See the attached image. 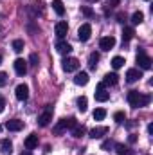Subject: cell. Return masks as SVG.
Here are the masks:
<instances>
[{
  "instance_id": "1",
  "label": "cell",
  "mask_w": 153,
  "mask_h": 155,
  "mask_svg": "<svg viewBox=\"0 0 153 155\" xmlns=\"http://www.w3.org/2000/svg\"><path fill=\"white\" fill-rule=\"evenodd\" d=\"M74 126H77V121L74 119V117H69V119H61L56 126H54V134H63L65 130H69V128H74Z\"/></svg>"
},
{
  "instance_id": "2",
  "label": "cell",
  "mask_w": 153,
  "mask_h": 155,
  "mask_svg": "<svg viewBox=\"0 0 153 155\" xmlns=\"http://www.w3.org/2000/svg\"><path fill=\"white\" fill-rule=\"evenodd\" d=\"M137 63H139V67H141V69H144V71L151 69V58H150L142 49H139V51H137Z\"/></svg>"
},
{
  "instance_id": "3",
  "label": "cell",
  "mask_w": 153,
  "mask_h": 155,
  "mask_svg": "<svg viewBox=\"0 0 153 155\" xmlns=\"http://www.w3.org/2000/svg\"><path fill=\"white\" fill-rule=\"evenodd\" d=\"M50 121H52V107L47 105L45 110H43V112L40 114V117H38V124L41 126V128H45V126H49Z\"/></svg>"
},
{
  "instance_id": "4",
  "label": "cell",
  "mask_w": 153,
  "mask_h": 155,
  "mask_svg": "<svg viewBox=\"0 0 153 155\" xmlns=\"http://www.w3.org/2000/svg\"><path fill=\"white\" fill-rule=\"evenodd\" d=\"M63 71L65 72H74V71H77L79 69V60L77 58H72V56H67L65 60H63Z\"/></svg>"
},
{
  "instance_id": "5",
  "label": "cell",
  "mask_w": 153,
  "mask_h": 155,
  "mask_svg": "<svg viewBox=\"0 0 153 155\" xmlns=\"http://www.w3.org/2000/svg\"><path fill=\"white\" fill-rule=\"evenodd\" d=\"M94 97H96V101L105 103V101L110 99V92L105 90V85H103V83H99V85H97V90H96V94H94Z\"/></svg>"
},
{
  "instance_id": "6",
  "label": "cell",
  "mask_w": 153,
  "mask_h": 155,
  "mask_svg": "<svg viewBox=\"0 0 153 155\" xmlns=\"http://www.w3.org/2000/svg\"><path fill=\"white\" fill-rule=\"evenodd\" d=\"M15 96H16L18 101H25V99L29 97V87L24 85V83H20V85L15 88Z\"/></svg>"
},
{
  "instance_id": "7",
  "label": "cell",
  "mask_w": 153,
  "mask_h": 155,
  "mask_svg": "<svg viewBox=\"0 0 153 155\" xmlns=\"http://www.w3.org/2000/svg\"><path fill=\"white\" fill-rule=\"evenodd\" d=\"M90 35H92L90 24H83V25L77 29V38L81 40V41H88V40H90Z\"/></svg>"
},
{
  "instance_id": "8",
  "label": "cell",
  "mask_w": 153,
  "mask_h": 155,
  "mask_svg": "<svg viewBox=\"0 0 153 155\" xmlns=\"http://www.w3.org/2000/svg\"><path fill=\"white\" fill-rule=\"evenodd\" d=\"M56 51H58L60 54H63V56H69V54L72 52V45H70L69 41H63V40H60V41L56 43Z\"/></svg>"
},
{
  "instance_id": "9",
  "label": "cell",
  "mask_w": 153,
  "mask_h": 155,
  "mask_svg": "<svg viewBox=\"0 0 153 155\" xmlns=\"http://www.w3.org/2000/svg\"><path fill=\"white\" fill-rule=\"evenodd\" d=\"M13 65H15V71H16V74H18V76H24V74L27 72V61H25V60L16 58Z\"/></svg>"
},
{
  "instance_id": "10",
  "label": "cell",
  "mask_w": 153,
  "mask_h": 155,
  "mask_svg": "<svg viewBox=\"0 0 153 155\" xmlns=\"http://www.w3.org/2000/svg\"><path fill=\"white\" fill-rule=\"evenodd\" d=\"M108 134V128L106 126H96V128H92L90 132H88V137H92V139H101L103 135H106Z\"/></svg>"
},
{
  "instance_id": "11",
  "label": "cell",
  "mask_w": 153,
  "mask_h": 155,
  "mask_svg": "<svg viewBox=\"0 0 153 155\" xmlns=\"http://www.w3.org/2000/svg\"><path fill=\"white\" fill-rule=\"evenodd\" d=\"M54 33H56V36L61 40L67 36V33H69V25H67V22H58L56 24V27H54Z\"/></svg>"
},
{
  "instance_id": "12",
  "label": "cell",
  "mask_w": 153,
  "mask_h": 155,
  "mask_svg": "<svg viewBox=\"0 0 153 155\" xmlns=\"http://www.w3.org/2000/svg\"><path fill=\"white\" fill-rule=\"evenodd\" d=\"M5 128H7L9 132H20V130L24 128V121H20V119H11V121L5 123Z\"/></svg>"
},
{
  "instance_id": "13",
  "label": "cell",
  "mask_w": 153,
  "mask_h": 155,
  "mask_svg": "<svg viewBox=\"0 0 153 155\" xmlns=\"http://www.w3.org/2000/svg\"><path fill=\"white\" fill-rule=\"evenodd\" d=\"M139 99H141V92L139 90H130L128 92V103L133 108H139Z\"/></svg>"
},
{
  "instance_id": "14",
  "label": "cell",
  "mask_w": 153,
  "mask_h": 155,
  "mask_svg": "<svg viewBox=\"0 0 153 155\" xmlns=\"http://www.w3.org/2000/svg\"><path fill=\"white\" fill-rule=\"evenodd\" d=\"M99 47H101L103 51H110V49H114L115 47V38L114 36H105V38H101Z\"/></svg>"
},
{
  "instance_id": "15",
  "label": "cell",
  "mask_w": 153,
  "mask_h": 155,
  "mask_svg": "<svg viewBox=\"0 0 153 155\" xmlns=\"http://www.w3.org/2000/svg\"><path fill=\"white\" fill-rule=\"evenodd\" d=\"M142 78V72L139 71V69H130L128 72H126V81L128 83H135V81H139Z\"/></svg>"
},
{
  "instance_id": "16",
  "label": "cell",
  "mask_w": 153,
  "mask_h": 155,
  "mask_svg": "<svg viewBox=\"0 0 153 155\" xmlns=\"http://www.w3.org/2000/svg\"><path fill=\"white\" fill-rule=\"evenodd\" d=\"M24 144H25V148H27V150H34V148L38 146V135H36V134L27 135V137H25V141H24Z\"/></svg>"
},
{
  "instance_id": "17",
  "label": "cell",
  "mask_w": 153,
  "mask_h": 155,
  "mask_svg": "<svg viewBox=\"0 0 153 155\" xmlns=\"http://www.w3.org/2000/svg\"><path fill=\"white\" fill-rule=\"evenodd\" d=\"M0 152L4 155H9L13 152V143H11L9 139H2V141H0Z\"/></svg>"
},
{
  "instance_id": "18",
  "label": "cell",
  "mask_w": 153,
  "mask_h": 155,
  "mask_svg": "<svg viewBox=\"0 0 153 155\" xmlns=\"http://www.w3.org/2000/svg\"><path fill=\"white\" fill-rule=\"evenodd\" d=\"M88 79H90V78H88V74H86V72H77L76 78H74V83H76V85H79V87H85V85L88 83Z\"/></svg>"
},
{
  "instance_id": "19",
  "label": "cell",
  "mask_w": 153,
  "mask_h": 155,
  "mask_svg": "<svg viewBox=\"0 0 153 155\" xmlns=\"http://www.w3.org/2000/svg\"><path fill=\"white\" fill-rule=\"evenodd\" d=\"M117 78L119 76H117L115 72H112V74L108 72V74L105 76V79H103V85H105V87H106V85H108V87H114V85H117V81H119Z\"/></svg>"
},
{
  "instance_id": "20",
  "label": "cell",
  "mask_w": 153,
  "mask_h": 155,
  "mask_svg": "<svg viewBox=\"0 0 153 155\" xmlns=\"http://www.w3.org/2000/svg\"><path fill=\"white\" fill-rule=\"evenodd\" d=\"M115 152H117V155H135L133 150H130L124 144H115Z\"/></svg>"
},
{
  "instance_id": "21",
  "label": "cell",
  "mask_w": 153,
  "mask_h": 155,
  "mask_svg": "<svg viewBox=\"0 0 153 155\" xmlns=\"http://www.w3.org/2000/svg\"><path fill=\"white\" fill-rule=\"evenodd\" d=\"M52 9H54L56 15H60V16L65 15V7H63V2H61V0H52Z\"/></svg>"
},
{
  "instance_id": "22",
  "label": "cell",
  "mask_w": 153,
  "mask_h": 155,
  "mask_svg": "<svg viewBox=\"0 0 153 155\" xmlns=\"http://www.w3.org/2000/svg\"><path fill=\"white\" fill-rule=\"evenodd\" d=\"M97 61H99V52H90V56H88V67L92 71L97 67Z\"/></svg>"
},
{
  "instance_id": "23",
  "label": "cell",
  "mask_w": 153,
  "mask_h": 155,
  "mask_svg": "<svg viewBox=\"0 0 153 155\" xmlns=\"http://www.w3.org/2000/svg\"><path fill=\"white\" fill-rule=\"evenodd\" d=\"M133 36H135L133 27H124V29H122V41H130Z\"/></svg>"
},
{
  "instance_id": "24",
  "label": "cell",
  "mask_w": 153,
  "mask_h": 155,
  "mask_svg": "<svg viewBox=\"0 0 153 155\" xmlns=\"http://www.w3.org/2000/svg\"><path fill=\"white\" fill-rule=\"evenodd\" d=\"M86 134V128L81 124V126H74L72 128V137H76V139H79V137H83Z\"/></svg>"
},
{
  "instance_id": "25",
  "label": "cell",
  "mask_w": 153,
  "mask_h": 155,
  "mask_svg": "<svg viewBox=\"0 0 153 155\" xmlns=\"http://www.w3.org/2000/svg\"><path fill=\"white\" fill-rule=\"evenodd\" d=\"M86 105H88V101H86V97H85V96L77 97V110H79V112H86V108H88Z\"/></svg>"
},
{
  "instance_id": "26",
  "label": "cell",
  "mask_w": 153,
  "mask_h": 155,
  "mask_svg": "<svg viewBox=\"0 0 153 155\" xmlns=\"http://www.w3.org/2000/svg\"><path fill=\"white\" fill-rule=\"evenodd\" d=\"M142 20H144V15H142L141 11H135V13L132 15V22H133V25H139V24H142Z\"/></svg>"
},
{
  "instance_id": "27",
  "label": "cell",
  "mask_w": 153,
  "mask_h": 155,
  "mask_svg": "<svg viewBox=\"0 0 153 155\" xmlns=\"http://www.w3.org/2000/svg\"><path fill=\"white\" fill-rule=\"evenodd\" d=\"M105 117H106V110L105 108H96L94 110V119L96 121H103Z\"/></svg>"
},
{
  "instance_id": "28",
  "label": "cell",
  "mask_w": 153,
  "mask_h": 155,
  "mask_svg": "<svg viewBox=\"0 0 153 155\" xmlns=\"http://www.w3.org/2000/svg\"><path fill=\"white\" fill-rule=\"evenodd\" d=\"M124 63H126V61H124L122 56H115L114 60H112V67H114V69H121Z\"/></svg>"
},
{
  "instance_id": "29",
  "label": "cell",
  "mask_w": 153,
  "mask_h": 155,
  "mask_svg": "<svg viewBox=\"0 0 153 155\" xmlns=\"http://www.w3.org/2000/svg\"><path fill=\"white\" fill-rule=\"evenodd\" d=\"M13 51L15 52H22L24 51V40H13Z\"/></svg>"
},
{
  "instance_id": "30",
  "label": "cell",
  "mask_w": 153,
  "mask_h": 155,
  "mask_svg": "<svg viewBox=\"0 0 153 155\" xmlns=\"http://www.w3.org/2000/svg\"><path fill=\"white\" fill-rule=\"evenodd\" d=\"M150 101H151V97H150L148 94H141V99H139V108H141V107H148V105H150Z\"/></svg>"
},
{
  "instance_id": "31",
  "label": "cell",
  "mask_w": 153,
  "mask_h": 155,
  "mask_svg": "<svg viewBox=\"0 0 153 155\" xmlns=\"http://www.w3.org/2000/svg\"><path fill=\"white\" fill-rule=\"evenodd\" d=\"M114 121L115 123H119V124L124 123V121H126V114H124V112H115L114 114Z\"/></svg>"
},
{
  "instance_id": "32",
  "label": "cell",
  "mask_w": 153,
  "mask_h": 155,
  "mask_svg": "<svg viewBox=\"0 0 153 155\" xmlns=\"http://www.w3.org/2000/svg\"><path fill=\"white\" fill-rule=\"evenodd\" d=\"M115 143L114 141H105L103 144H101V150H105V152H110V148H114Z\"/></svg>"
},
{
  "instance_id": "33",
  "label": "cell",
  "mask_w": 153,
  "mask_h": 155,
  "mask_svg": "<svg viewBox=\"0 0 153 155\" xmlns=\"http://www.w3.org/2000/svg\"><path fill=\"white\" fill-rule=\"evenodd\" d=\"M29 61H31V65H33V67H38V54H34V52H33V54L29 56Z\"/></svg>"
},
{
  "instance_id": "34",
  "label": "cell",
  "mask_w": 153,
  "mask_h": 155,
  "mask_svg": "<svg viewBox=\"0 0 153 155\" xmlns=\"http://www.w3.org/2000/svg\"><path fill=\"white\" fill-rule=\"evenodd\" d=\"M81 11H83V15H85V16H92V15H94V11H92L90 7H86V5H85V7H81Z\"/></svg>"
},
{
  "instance_id": "35",
  "label": "cell",
  "mask_w": 153,
  "mask_h": 155,
  "mask_svg": "<svg viewBox=\"0 0 153 155\" xmlns=\"http://www.w3.org/2000/svg\"><path fill=\"white\" fill-rule=\"evenodd\" d=\"M7 83V74L5 72H0V87H4Z\"/></svg>"
},
{
  "instance_id": "36",
  "label": "cell",
  "mask_w": 153,
  "mask_h": 155,
  "mask_svg": "<svg viewBox=\"0 0 153 155\" xmlns=\"http://www.w3.org/2000/svg\"><path fill=\"white\" fill-rule=\"evenodd\" d=\"M4 108H5V99H4V97L0 96V114L4 112Z\"/></svg>"
},
{
  "instance_id": "37",
  "label": "cell",
  "mask_w": 153,
  "mask_h": 155,
  "mask_svg": "<svg viewBox=\"0 0 153 155\" xmlns=\"http://www.w3.org/2000/svg\"><path fill=\"white\" fill-rule=\"evenodd\" d=\"M124 18H126V16H124V13H119V15H117V22H121V24H122V22H124Z\"/></svg>"
},
{
  "instance_id": "38",
  "label": "cell",
  "mask_w": 153,
  "mask_h": 155,
  "mask_svg": "<svg viewBox=\"0 0 153 155\" xmlns=\"http://www.w3.org/2000/svg\"><path fill=\"white\" fill-rule=\"evenodd\" d=\"M135 141H137V135H135V134H132V135L128 137V143H132V144H133Z\"/></svg>"
},
{
  "instance_id": "39",
  "label": "cell",
  "mask_w": 153,
  "mask_h": 155,
  "mask_svg": "<svg viewBox=\"0 0 153 155\" xmlns=\"http://www.w3.org/2000/svg\"><path fill=\"white\" fill-rule=\"evenodd\" d=\"M110 7H115V5H119V0H110V4H108Z\"/></svg>"
},
{
  "instance_id": "40",
  "label": "cell",
  "mask_w": 153,
  "mask_h": 155,
  "mask_svg": "<svg viewBox=\"0 0 153 155\" xmlns=\"http://www.w3.org/2000/svg\"><path fill=\"white\" fill-rule=\"evenodd\" d=\"M151 132H153V124L150 123V124H148V134H151Z\"/></svg>"
},
{
  "instance_id": "41",
  "label": "cell",
  "mask_w": 153,
  "mask_h": 155,
  "mask_svg": "<svg viewBox=\"0 0 153 155\" xmlns=\"http://www.w3.org/2000/svg\"><path fill=\"white\" fill-rule=\"evenodd\" d=\"M22 155H31V152H29V150H27V152H24V153Z\"/></svg>"
},
{
  "instance_id": "42",
  "label": "cell",
  "mask_w": 153,
  "mask_h": 155,
  "mask_svg": "<svg viewBox=\"0 0 153 155\" xmlns=\"http://www.w3.org/2000/svg\"><path fill=\"white\" fill-rule=\"evenodd\" d=\"M88 2H99V0H88Z\"/></svg>"
},
{
  "instance_id": "43",
  "label": "cell",
  "mask_w": 153,
  "mask_h": 155,
  "mask_svg": "<svg viewBox=\"0 0 153 155\" xmlns=\"http://www.w3.org/2000/svg\"><path fill=\"white\" fill-rule=\"evenodd\" d=\"M0 63H2V54H0Z\"/></svg>"
},
{
  "instance_id": "44",
  "label": "cell",
  "mask_w": 153,
  "mask_h": 155,
  "mask_svg": "<svg viewBox=\"0 0 153 155\" xmlns=\"http://www.w3.org/2000/svg\"><path fill=\"white\" fill-rule=\"evenodd\" d=\"M0 132H2V126H0Z\"/></svg>"
},
{
  "instance_id": "45",
  "label": "cell",
  "mask_w": 153,
  "mask_h": 155,
  "mask_svg": "<svg viewBox=\"0 0 153 155\" xmlns=\"http://www.w3.org/2000/svg\"><path fill=\"white\" fill-rule=\"evenodd\" d=\"M146 2H148V0H146Z\"/></svg>"
}]
</instances>
